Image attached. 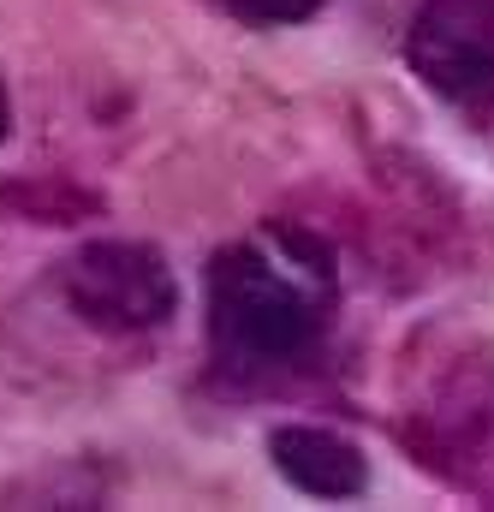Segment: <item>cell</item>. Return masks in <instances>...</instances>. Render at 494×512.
<instances>
[{
  "instance_id": "1",
  "label": "cell",
  "mask_w": 494,
  "mask_h": 512,
  "mask_svg": "<svg viewBox=\"0 0 494 512\" xmlns=\"http://www.w3.org/2000/svg\"><path fill=\"white\" fill-rule=\"evenodd\" d=\"M209 322H215V346L250 370L298 364L322 340V304L250 245H233V251L215 256Z\"/></svg>"
},
{
  "instance_id": "2",
  "label": "cell",
  "mask_w": 494,
  "mask_h": 512,
  "mask_svg": "<svg viewBox=\"0 0 494 512\" xmlns=\"http://www.w3.org/2000/svg\"><path fill=\"white\" fill-rule=\"evenodd\" d=\"M66 298L102 334H143V328H161L173 316L179 286H173V268L155 245L96 239L66 262Z\"/></svg>"
},
{
  "instance_id": "3",
  "label": "cell",
  "mask_w": 494,
  "mask_h": 512,
  "mask_svg": "<svg viewBox=\"0 0 494 512\" xmlns=\"http://www.w3.org/2000/svg\"><path fill=\"white\" fill-rule=\"evenodd\" d=\"M411 66L429 90L477 102L494 90V0H423L411 24Z\"/></svg>"
},
{
  "instance_id": "4",
  "label": "cell",
  "mask_w": 494,
  "mask_h": 512,
  "mask_svg": "<svg viewBox=\"0 0 494 512\" xmlns=\"http://www.w3.org/2000/svg\"><path fill=\"white\" fill-rule=\"evenodd\" d=\"M268 453H274V471H280L292 489L316 495V501H346V495H364V483H370L364 453H358L346 435H334V429L286 423V429H274Z\"/></svg>"
},
{
  "instance_id": "5",
  "label": "cell",
  "mask_w": 494,
  "mask_h": 512,
  "mask_svg": "<svg viewBox=\"0 0 494 512\" xmlns=\"http://www.w3.org/2000/svg\"><path fill=\"white\" fill-rule=\"evenodd\" d=\"M239 18H250V24H298V18H310L322 0H227Z\"/></svg>"
},
{
  "instance_id": "6",
  "label": "cell",
  "mask_w": 494,
  "mask_h": 512,
  "mask_svg": "<svg viewBox=\"0 0 494 512\" xmlns=\"http://www.w3.org/2000/svg\"><path fill=\"white\" fill-rule=\"evenodd\" d=\"M6 131H12V102H6V84H0V143H6Z\"/></svg>"
}]
</instances>
